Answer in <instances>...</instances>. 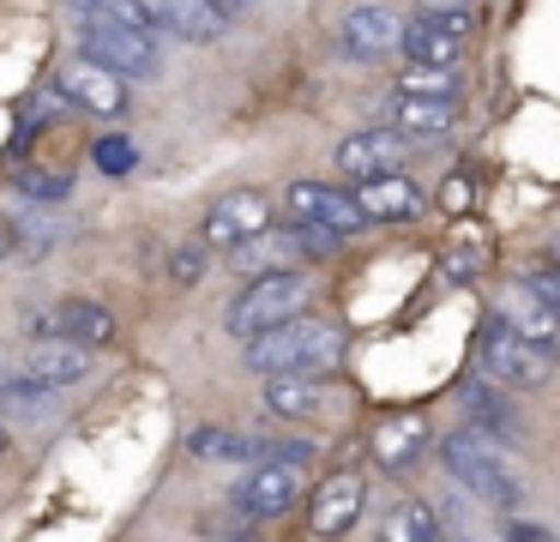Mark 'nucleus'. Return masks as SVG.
Wrapping results in <instances>:
<instances>
[{"label":"nucleus","mask_w":560,"mask_h":542,"mask_svg":"<svg viewBox=\"0 0 560 542\" xmlns=\"http://www.w3.org/2000/svg\"><path fill=\"white\" fill-rule=\"evenodd\" d=\"M440 464H446V476L458 482L464 494H476L482 506H500V512H512L518 506V470H512V458L494 446V434H482L476 422H464V428L440 434Z\"/></svg>","instance_id":"obj_1"},{"label":"nucleus","mask_w":560,"mask_h":542,"mask_svg":"<svg viewBox=\"0 0 560 542\" xmlns=\"http://www.w3.org/2000/svg\"><path fill=\"white\" fill-rule=\"evenodd\" d=\"M343 361V332L326 320H283L266 332L247 337V368L266 380V373H331Z\"/></svg>","instance_id":"obj_2"},{"label":"nucleus","mask_w":560,"mask_h":542,"mask_svg":"<svg viewBox=\"0 0 560 542\" xmlns=\"http://www.w3.org/2000/svg\"><path fill=\"white\" fill-rule=\"evenodd\" d=\"M73 36H79V55L103 60V67L127 72V79H158L163 72V48L158 31H145L139 19H115V12H73Z\"/></svg>","instance_id":"obj_3"},{"label":"nucleus","mask_w":560,"mask_h":542,"mask_svg":"<svg viewBox=\"0 0 560 542\" xmlns=\"http://www.w3.org/2000/svg\"><path fill=\"white\" fill-rule=\"evenodd\" d=\"M307 301H314V277H307L302 265H278V272H259L254 284L230 301L223 325H230L235 337H254V332H266V325H283V320H295V313H307Z\"/></svg>","instance_id":"obj_4"},{"label":"nucleus","mask_w":560,"mask_h":542,"mask_svg":"<svg viewBox=\"0 0 560 542\" xmlns=\"http://www.w3.org/2000/svg\"><path fill=\"white\" fill-rule=\"evenodd\" d=\"M476 368H482L488 380H500L506 392H536V385L548 380V368H555V349L530 344L506 313H494V320L482 325V337H476Z\"/></svg>","instance_id":"obj_5"},{"label":"nucleus","mask_w":560,"mask_h":542,"mask_svg":"<svg viewBox=\"0 0 560 542\" xmlns=\"http://www.w3.org/2000/svg\"><path fill=\"white\" fill-rule=\"evenodd\" d=\"M283 205H290V223H326V229H338L343 241L374 229V217L362 211V199L343 193V187H326V181H290V187H283Z\"/></svg>","instance_id":"obj_6"},{"label":"nucleus","mask_w":560,"mask_h":542,"mask_svg":"<svg viewBox=\"0 0 560 542\" xmlns=\"http://www.w3.org/2000/svg\"><path fill=\"white\" fill-rule=\"evenodd\" d=\"M295 500H302V476H295V464H283L278 452L254 458L247 482L235 488V512H242L247 524H271V518H283Z\"/></svg>","instance_id":"obj_7"},{"label":"nucleus","mask_w":560,"mask_h":542,"mask_svg":"<svg viewBox=\"0 0 560 542\" xmlns=\"http://www.w3.org/2000/svg\"><path fill=\"white\" fill-rule=\"evenodd\" d=\"M266 229H271V193H259V187H235V193H223V199L206 211V247L235 253L242 241L266 235Z\"/></svg>","instance_id":"obj_8"},{"label":"nucleus","mask_w":560,"mask_h":542,"mask_svg":"<svg viewBox=\"0 0 560 542\" xmlns=\"http://www.w3.org/2000/svg\"><path fill=\"white\" fill-rule=\"evenodd\" d=\"M404 24H410V19H398L392 7H380V0H362V7L343 12L338 48H343L350 60H386V55H398V48H404Z\"/></svg>","instance_id":"obj_9"},{"label":"nucleus","mask_w":560,"mask_h":542,"mask_svg":"<svg viewBox=\"0 0 560 542\" xmlns=\"http://www.w3.org/2000/svg\"><path fill=\"white\" fill-rule=\"evenodd\" d=\"M470 48V12H416L404 24V55L428 67H458Z\"/></svg>","instance_id":"obj_10"},{"label":"nucleus","mask_w":560,"mask_h":542,"mask_svg":"<svg viewBox=\"0 0 560 542\" xmlns=\"http://www.w3.org/2000/svg\"><path fill=\"white\" fill-rule=\"evenodd\" d=\"M61 84H67V96H73L79 108H91V115H103V120H121L127 115V72H115V67H103V60H91V55H73V67L61 72Z\"/></svg>","instance_id":"obj_11"},{"label":"nucleus","mask_w":560,"mask_h":542,"mask_svg":"<svg viewBox=\"0 0 560 542\" xmlns=\"http://www.w3.org/2000/svg\"><path fill=\"white\" fill-rule=\"evenodd\" d=\"M404 157H410V139L398 127H362L338 145V175L368 181V175H386V169H404Z\"/></svg>","instance_id":"obj_12"},{"label":"nucleus","mask_w":560,"mask_h":542,"mask_svg":"<svg viewBox=\"0 0 560 542\" xmlns=\"http://www.w3.org/2000/svg\"><path fill=\"white\" fill-rule=\"evenodd\" d=\"M428 416H386L374 422V434H368V452H374V464L386 470V476H410L416 458L428 452Z\"/></svg>","instance_id":"obj_13"},{"label":"nucleus","mask_w":560,"mask_h":542,"mask_svg":"<svg viewBox=\"0 0 560 542\" xmlns=\"http://www.w3.org/2000/svg\"><path fill=\"white\" fill-rule=\"evenodd\" d=\"M362 506H368V482L355 476V470H338V476H326L314 488V512H307V524H314V537H343V530H355Z\"/></svg>","instance_id":"obj_14"},{"label":"nucleus","mask_w":560,"mask_h":542,"mask_svg":"<svg viewBox=\"0 0 560 542\" xmlns=\"http://www.w3.org/2000/svg\"><path fill=\"white\" fill-rule=\"evenodd\" d=\"M31 332L37 337H73V344H91V349H103V344H115V313L103 308V301H61L55 313H43V320H31Z\"/></svg>","instance_id":"obj_15"},{"label":"nucleus","mask_w":560,"mask_h":542,"mask_svg":"<svg viewBox=\"0 0 560 542\" xmlns=\"http://www.w3.org/2000/svg\"><path fill=\"white\" fill-rule=\"evenodd\" d=\"M500 313H506V320L518 325L530 344L560 349V308L542 296V284H536V277H524V284H506V296H500Z\"/></svg>","instance_id":"obj_16"},{"label":"nucleus","mask_w":560,"mask_h":542,"mask_svg":"<svg viewBox=\"0 0 560 542\" xmlns=\"http://www.w3.org/2000/svg\"><path fill=\"white\" fill-rule=\"evenodd\" d=\"M91 368H97V361H91V344H73V337H37L31 356H25V373L43 385H55V392L91 380Z\"/></svg>","instance_id":"obj_17"},{"label":"nucleus","mask_w":560,"mask_h":542,"mask_svg":"<svg viewBox=\"0 0 560 542\" xmlns=\"http://www.w3.org/2000/svg\"><path fill=\"white\" fill-rule=\"evenodd\" d=\"M458 404H464V422H476L482 434H494V440H518V410H512L506 392H500V380L470 373V380L458 385Z\"/></svg>","instance_id":"obj_18"},{"label":"nucleus","mask_w":560,"mask_h":542,"mask_svg":"<svg viewBox=\"0 0 560 542\" xmlns=\"http://www.w3.org/2000/svg\"><path fill=\"white\" fill-rule=\"evenodd\" d=\"M319 397H326V373H266V385H259L266 416H283V422L319 416Z\"/></svg>","instance_id":"obj_19"},{"label":"nucleus","mask_w":560,"mask_h":542,"mask_svg":"<svg viewBox=\"0 0 560 542\" xmlns=\"http://www.w3.org/2000/svg\"><path fill=\"white\" fill-rule=\"evenodd\" d=\"M355 199H362V211L374 217V223H398V217L422 211V187H416L404 169H386V175L355 181Z\"/></svg>","instance_id":"obj_20"},{"label":"nucleus","mask_w":560,"mask_h":542,"mask_svg":"<svg viewBox=\"0 0 560 542\" xmlns=\"http://www.w3.org/2000/svg\"><path fill=\"white\" fill-rule=\"evenodd\" d=\"M392 127L404 132V139H446L452 127H458V96H410L398 91V103H392Z\"/></svg>","instance_id":"obj_21"},{"label":"nucleus","mask_w":560,"mask_h":542,"mask_svg":"<svg viewBox=\"0 0 560 542\" xmlns=\"http://www.w3.org/2000/svg\"><path fill=\"white\" fill-rule=\"evenodd\" d=\"M187 452L199 464H254V458L271 452V440H254V434H235V428H194Z\"/></svg>","instance_id":"obj_22"},{"label":"nucleus","mask_w":560,"mask_h":542,"mask_svg":"<svg viewBox=\"0 0 560 542\" xmlns=\"http://www.w3.org/2000/svg\"><path fill=\"white\" fill-rule=\"evenodd\" d=\"M235 260H242L254 277H259V272H278V265H295V260H302V241H295V223H290V229H278V235L266 229V235L242 241V247H235Z\"/></svg>","instance_id":"obj_23"},{"label":"nucleus","mask_w":560,"mask_h":542,"mask_svg":"<svg viewBox=\"0 0 560 542\" xmlns=\"http://www.w3.org/2000/svg\"><path fill=\"white\" fill-rule=\"evenodd\" d=\"M230 31V19H223L211 0H175V24H170V36L175 43H218V36Z\"/></svg>","instance_id":"obj_24"},{"label":"nucleus","mask_w":560,"mask_h":542,"mask_svg":"<svg viewBox=\"0 0 560 542\" xmlns=\"http://www.w3.org/2000/svg\"><path fill=\"white\" fill-rule=\"evenodd\" d=\"M380 537L386 542H434L440 518H434V506H422V500H398L386 518H380Z\"/></svg>","instance_id":"obj_25"},{"label":"nucleus","mask_w":560,"mask_h":542,"mask_svg":"<svg viewBox=\"0 0 560 542\" xmlns=\"http://www.w3.org/2000/svg\"><path fill=\"white\" fill-rule=\"evenodd\" d=\"M398 91L410 96H458V67H428V60H410L398 72Z\"/></svg>","instance_id":"obj_26"},{"label":"nucleus","mask_w":560,"mask_h":542,"mask_svg":"<svg viewBox=\"0 0 560 542\" xmlns=\"http://www.w3.org/2000/svg\"><path fill=\"white\" fill-rule=\"evenodd\" d=\"M0 404L7 410H19V416H49V404H55V385H43V380H7L0 385Z\"/></svg>","instance_id":"obj_27"},{"label":"nucleus","mask_w":560,"mask_h":542,"mask_svg":"<svg viewBox=\"0 0 560 542\" xmlns=\"http://www.w3.org/2000/svg\"><path fill=\"white\" fill-rule=\"evenodd\" d=\"M67 103H73V96H67V84H43V91H37V96H31V103H25V115H19V127H25V132L49 127V120L61 115Z\"/></svg>","instance_id":"obj_28"},{"label":"nucleus","mask_w":560,"mask_h":542,"mask_svg":"<svg viewBox=\"0 0 560 542\" xmlns=\"http://www.w3.org/2000/svg\"><path fill=\"white\" fill-rule=\"evenodd\" d=\"M295 241H302V253L307 260H326V253H338V229H326V223H295Z\"/></svg>","instance_id":"obj_29"},{"label":"nucleus","mask_w":560,"mask_h":542,"mask_svg":"<svg viewBox=\"0 0 560 542\" xmlns=\"http://www.w3.org/2000/svg\"><path fill=\"white\" fill-rule=\"evenodd\" d=\"M482 260H488L482 247H446V277L452 284H476V277H482Z\"/></svg>","instance_id":"obj_30"},{"label":"nucleus","mask_w":560,"mask_h":542,"mask_svg":"<svg viewBox=\"0 0 560 542\" xmlns=\"http://www.w3.org/2000/svg\"><path fill=\"white\" fill-rule=\"evenodd\" d=\"M170 277H175V284H199V277H206V247H175L170 253Z\"/></svg>","instance_id":"obj_31"},{"label":"nucleus","mask_w":560,"mask_h":542,"mask_svg":"<svg viewBox=\"0 0 560 542\" xmlns=\"http://www.w3.org/2000/svg\"><path fill=\"white\" fill-rule=\"evenodd\" d=\"M19 193H37V199H61L67 181H61V175H49V169H25V175H19Z\"/></svg>","instance_id":"obj_32"},{"label":"nucleus","mask_w":560,"mask_h":542,"mask_svg":"<svg viewBox=\"0 0 560 542\" xmlns=\"http://www.w3.org/2000/svg\"><path fill=\"white\" fill-rule=\"evenodd\" d=\"M440 205H446L452 217H464V211L476 205V181H470V175H452V181H446V193H440Z\"/></svg>","instance_id":"obj_33"},{"label":"nucleus","mask_w":560,"mask_h":542,"mask_svg":"<svg viewBox=\"0 0 560 542\" xmlns=\"http://www.w3.org/2000/svg\"><path fill=\"white\" fill-rule=\"evenodd\" d=\"M97 163L109 169V175H127V169H133V145H127V139H103L97 145Z\"/></svg>","instance_id":"obj_34"},{"label":"nucleus","mask_w":560,"mask_h":542,"mask_svg":"<svg viewBox=\"0 0 560 542\" xmlns=\"http://www.w3.org/2000/svg\"><path fill=\"white\" fill-rule=\"evenodd\" d=\"M500 537H518V542H548V530H542V524H524V518H506V524H500Z\"/></svg>","instance_id":"obj_35"},{"label":"nucleus","mask_w":560,"mask_h":542,"mask_svg":"<svg viewBox=\"0 0 560 542\" xmlns=\"http://www.w3.org/2000/svg\"><path fill=\"white\" fill-rule=\"evenodd\" d=\"M416 12H470V0H416Z\"/></svg>","instance_id":"obj_36"},{"label":"nucleus","mask_w":560,"mask_h":542,"mask_svg":"<svg viewBox=\"0 0 560 542\" xmlns=\"http://www.w3.org/2000/svg\"><path fill=\"white\" fill-rule=\"evenodd\" d=\"M211 7H218V12H223V19H230V24H235V19H242V12H247V0H211Z\"/></svg>","instance_id":"obj_37"},{"label":"nucleus","mask_w":560,"mask_h":542,"mask_svg":"<svg viewBox=\"0 0 560 542\" xmlns=\"http://www.w3.org/2000/svg\"><path fill=\"white\" fill-rule=\"evenodd\" d=\"M7 260H13V229L0 223V265H7Z\"/></svg>","instance_id":"obj_38"},{"label":"nucleus","mask_w":560,"mask_h":542,"mask_svg":"<svg viewBox=\"0 0 560 542\" xmlns=\"http://www.w3.org/2000/svg\"><path fill=\"white\" fill-rule=\"evenodd\" d=\"M7 446H13V428H7V422H0V452H7Z\"/></svg>","instance_id":"obj_39"},{"label":"nucleus","mask_w":560,"mask_h":542,"mask_svg":"<svg viewBox=\"0 0 560 542\" xmlns=\"http://www.w3.org/2000/svg\"><path fill=\"white\" fill-rule=\"evenodd\" d=\"M548 260H555V265H560V235H555V241H548Z\"/></svg>","instance_id":"obj_40"}]
</instances>
